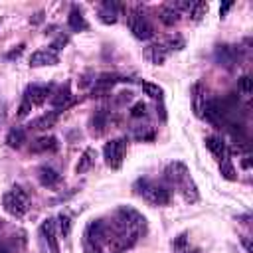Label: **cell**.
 Wrapping results in <instances>:
<instances>
[{
	"label": "cell",
	"mask_w": 253,
	"mask_h": 253,
	"mask_svg": "<svg viewBox=\"0 0 253 253\" xmlns=\"http://www.w3.org/2000/svg\"><path fill=\"white\" fill-rule=\"evenodd\" d=\"M22 51H24V43H20V45H16L14 49H10V51L6 53V57H8V59H14V57H20V55H22Z\"/></svg>",
	"instance_id": "8d00e7d4"
},
{
	"label": "cell",
	"mask_w": 253,
	"mask_h": 253,
	"mask_svg": "<svg viewBox=\"0 0 253 253\" xmlns=\"http://www.w3.org/2000/svg\"><path fill=\"white\" fill-rule=\"evenodd\" d=\"M215 59L225 67H231L235 63V49L229 45H219L215 49Z\"/></svg>",
	"instance_id": "ac0fdd59"
},
{
	"label": "cell",
	"mask_w": 253,
	"mask_h": 253,
	"mask_svg": "<svg viewBox=\"0 0 253 253\" xmlns=\"http://www.w3.org/2000/svg\"><path fill=\"white\" fill-rule=\"evenodd\" d=\"M180 188H182V194H184V198H186V202H196L200 196H198V190H196V184L192 182V178H186L182 184H180Z\"/></svg>",
	"instance_id": "cb8c5ba5"
},
{
	"label": "cell",
	"mask_w": 253,
	"mask_h": 253,
	"mask_svg": "<svg viewBox=\"0 0 253 253\" xmlns=\"http://www.w3.org/2000/svg\"><path fill=\"white\" fill-rule=\"evenodd\" d=\"M134 136H136L138 140H152V138H154V130H152L150 126H146V128H138V130L134 132Z\"/></svg>",
	"instance_id": "f546056e"
},
{
	"label": "cell",
	"mask_w": 253,
	"mask_h": 253,
	"mask_svg": "<svg viewBox=\"0 0 253 253\" xmlns=\"http://www.w3.org/2000/svg\"><path fill=\"white\" fill-rule=\"evenodd\" d=\"M117 4L115 2H105L103 8L99 10V20L103 24H115L117 22Z\"/></svg>",
	"instance_id": "44dd1931"
},
{
	"label": "cell",
	"mask_w": 253,
	"mask_h": 253,
	"mask_svg": "<svg viewBox=\"0 0 253 253\" xmlns=\"http://www.w3.org/2000/svg\"><path fill=\"white\" fill-rule=\"evenodd\" d=\"M55 223L59 225V233H61L63 237H67L69 231H71V219H69V215H67V213H61Z\"/></svg>",
	"instance_id": "83f0119b"
},
{
	"label": "cell",
	"mask_w": 253,
	"mask_h": 253,
	"mask_svg": "<svg viewBox=\"0 0 253 253\" xmlns=\"http://www.w3.org/2000/svg\"><path fill=\"white\" fill-rule=\"evenodd\" d=\"M0 253H8V249H6L4 245H0Z\"/></svg>",
	"instance_id": "ab89813d"
},
{
	"label": "cell",
	"mask_w": 253,
	"mask_h": 253,
	"mask_svg": "<svg viewBox=\"0 0 253 253\" xmlns=\"http://www.w3.org/2000/svg\"><path fill=\"white\" fill-rule=\"evenodd\" d=\"M206 146H208V150H210L213 156H217L219 160L225 158V154H227L225 142H223L219 136H208V138H206Z\"/></svg>",
	"instance_id": "e0dca14e"
},
{
	"label": "cell",
	"mask_w": 253,
	"mask_h": 253,
	"mask_svg": "<svg viewBox=\"0 0 253 253\" xmlns=\"http://www.w3.org/2000/svg\"><path fill=\"white\" fill-rule=\"evenodd\" d=\"M142 91H144L148 97H152V99H160V97H162V89H160L158 85L150 83V81H142Z\"/></svg>",
	"instance_id": "4316f807"
},
{
	"label": "cell",
	"mask_w": 253,
	"mask_h": 253,
	"mask_svg": "<svg viewBox=\"0 0 253 253\" xmlns=\"http://www.w3.org/2000/svg\"><path fill=\"white\" fill-rule=\"evenodd\" d=\"M59 61L57 53L51 49H38L30 55V65L32 67H43V65H55Z\"/></svg>",
	"instance_id": "52a82bcc"
},
{
	"label": "cell",
	"mask_w": 253,
	"mask_h": 253,
	"mask_svg": "<svg viewBox=\"0 0 253 253\" xmlns=\"http://www.w3.org/2000/svg\"><path fill=\"white\" fill-rule=\"evenodd\" d=\"M40 233H42L43 241L47 243L49 253H59V245H57V237H55V219L53 217H47V219L42 221Z\"/></svg>",
	"instance_id": "8992f818"
},
{
	"label": "cell",
	"mask_w": 253,
	"mask_h": 253,
	"mask_svg": "<svg viewBox=\"0 0 253 253\" xmlns=\"http://www.w3.org/2000/svg\"><path fill=\"white\" fill-rule=\"evenodd\" d=\"M95 156H97L95 148H85V150H83V154H81V158H79V162H77V166H75L77 174H85V172L93 166Z\"/></svg>",
	"instance_id": "d6986e66"
},
{
	"label": "cell",
	"mask_w": 253,
	"mask_h": 253,
	"mask_svg": "<svg viewBox=\"0 0 253 253\" xmlns=\"http://www.w3.org/2000/svg\"><path fill=\"white\" fill-rule=\"evenodd\" d=\"M51 105H53L55 113H61V111H65L67 107H71V105H73V95L69 93L67 85H65V87H61V89L51 97Z\"/></svg>",
	"instance_id": "7c38bea8"
},
{
	"label": "cell",
	"mask_w": 253,
	"mask_h": 253,
	"mask_svg": "<svg viewBox=\"0 0 253 253\" xmlns=\"http://www.w3.org/2000/svg\"><path fill=\"white\" fill-rule=\"evenodd\" d=\"M83 249H85V253H103L97 243H91V241H87V239L83 241Z\"/></svg>",
	"instance_id": "e575fe53"
},
{
	"label": "cell",
	"mask_w": 253,
	"mask_h": 253,
	"mask_svg": "<svg viewBox=\"0 0 253 253\" xmlns=\"http://www.w3.org/2000/svg\"><path fill=\"white\" fill-rule=\"evenodd\" d=\"M32 152H55L57 150V138L55 136H40L34 144H32V148H30Z\"/></svg>",
	"instance_id": "5bb4252c"
},
{
	"label": "cell",
	"mask_w": 253,
	"mask_h": 253,
	"mask_svg": "<svg viewBox=\"0 0 253 253\" xmlns=\"http://www.w3.org/2000/svg\"><path fill=\"white\" fill-rule=\"evenodd\" d=\"M158 18H160V22H162V24H166V26H174V24L180 20V12H178V10H174L170 4H166V6H162V8H160Z\"/></svg>",
	"instance_id": "ffe728a7"
},
{
	"label": "cell",
	"mask_w": 253,
	"mask_h": 253,
	"mask_svg": "<svg viewBox=\"0 0 253 253\" xmlns=\"http://www.w3.org/2000/svg\"><path fill=\"white\" fill-rule=\"evenodd\" d=\"M24 142H26V130H24L22 126H14V128L8 130V134H6V144H8L10 148H20Z\"/></svg>",
	"instance_id": "2e32d148"
},
{
	"label": "cell",
	"mask_w": 253,
	"mask_h": 253,
	"mask_svg": "<svg viewBox=\"0 0 253 253\" xmlns=\"http://www.w3.org/2000/svg\"><path fill=\"white\" fill-rule=\"evenodd\" d=\"M206 12H208V4L206 2H194L192 8H190V14H192L194 20H200Z\"/></svg>",
	"instance_id": "f1b7e54d"
},
{
	"label": "cell",
	"mask_w": 253,
	"mask_h": 253,
	"mask_svg": "<svg viewBox=\"0 0 253 253\" xmlns=\"http://www.w3.org/2000/svg\"><path fill=\"white\" fill-rule=\"evenodd\" d=\"M239 89H241L245 95L251 93V77H249V75H243V77H241V81H239Z\"/></svg>",
	"instance_id": "1f68e13d"
},
{
	"label": "cell",
	"mask_w": 253,
	"mask_h": 253,
	"mask_svg": "<svg viewBox=\"0 0 253 253\" xmlns=\"http://www.w3.org/2000/svg\"><path fill=\"white\" fill-rule=\"evenodd\" d=\"M231 6H233V4H231V2H225V4H223V6H221V8H219V16H225V14H227V10H229V8H231Z\"/></svg>",
	"instance_id": "74e56055"
},
{
	"label": "cell",
	"mask_w": 253,
	"mask_h": 253,
	"mask_svg": "<svg viewBox=\"0 0 253 253\" xmlns=\"http://www.w3.org/2000/svg\"><path fill=\"white\" fill-rule=\"evenodd\" d=\"M164 174H166V178H168L170 182H174V184H178V186H180L186 178H190L188 168H186V164H182V162H170V164L166 166Z\"/></svg>",
	"instance_id": "30bf717a"
},
{
	"label": "cell",
	"mask_w": 253,
	"mask_h": 253,
	"mask_svg": "<svg viewBox=\"0 0 253 253\" xmlns=\"http://www.w3.org/2000/svg\"><path fill=\"white\" fill-rule=\"evenodd\" d=\"M38 180H40L42 186L49 188V186H55V184L59 182V174H57V170L51 168V166H42V168L38 170Z\"/></svg>",
	"instance_id": "9a60e30c"
},
{
	"label": "cell",
	"mask_w": 253,
	"mask_h": 253,
	"mask_svg": "<svg viewBox=\"0 0 253 253\" xmlns=\"http://www.w3.org/2000/svg\"><path fill=\"white\" fill-rule=\"evenodd\" d=\"M55 121H57V113H55V111H53V113H45V115H42L40 119L34 121V128H38V130H47V128H51V126L55 125Z\"/></svg>",
	"instance_id": "603a6c76"
},
{
	"label": "cell",
	"mask_w": 253,
	"mask_h": 253,
	"mask_svg": "<svg viewBox=\"0 0 253 253\" xmlns=\"http://www.w3.org/2000/svg\"><path fill=\"white\" fill-rule=\"evenodd\" d=\"M113 253H119V251H113Z\"/></svg>",
	"instance_id": "60d3db41"
},
{
	"label": "cell",
	"mask_w": 253,
	"mask_h": 253,
	"mask_svg": "<svg viewBox=\"0 0 253 253\" xmlns=\"http://www.w3.org/2000/svg\"><path fill=\"white\" fill-rule=\"evenodd\" d=\"M166 45H162V43H152V45H148L146 49H144V55H146V59L150 61V63H154V65H160L164 59H166Z\"/></svg>",
	"instance_id": "4fadbf2b"
},
{
	"label": "cell",
	"mask_w": 253,
	"mask_h": 253,
	"mask_svg": "<svg viewBox=\"0 0 253 253\" xmlns=\"http://www.w3.org/2000/svg\"><path fill=\"white\" fill-rule=\"evenodd\" d=\"M130 32L136 40H148L152 38V26L140 12H132L130 16Z\"/></svg>",
	"instance_id": "5b68a950"
},
{
	"label": "cell",
	"mask_w": 253,
	"mask_h": 253,
	"mask_svg": "<svg viewBox=\"0 0 253 253\" xmlns=\"http://www.w3.org/2000/svg\"><path fill=\"white\" fill-rule=\"evenodd\" d=\"M30 111H32V103L24 97V99H22V103H20V107H18V115H20V117H26Z\"/></svg>",
	"instance_id": "d6a6232c"
},
{
	"label": "cell",
	"mask_w": 253,
	"mask_h": 253,
	"mask_svg": "<svg viewBox=\"0 0 253 253\" xmlns=\"http://www.w3.org/2000/svg\"><path fill=\"white\" fill-rule=\"evenodd\" d=\"M192 109H194V115L198 119L204 117V109H206V89L202 83H196L192 87Z\"/></svg>",
	"instance_id": "9c48e42d"
},
{
	"label": "cell",
	"mask_w": 253,
	"mask_h": 253,
	"mask_svg": "<svg viewBox=\"0 0 253 253\" xmlns=\"http://www.w3.org/2000/svg\"><path fill=\"white\" fill-rule=\"evenodd\" d=\"M182 45H184V40H182V38H170L166 51H168V49H182Z\"/></svg>",
	"instance_id": "836d02e7"
},
{
	"label": "cell",
	"mask_w": 253,
	"mask_h": 253,
	"mask_svg": "<svg viewBox=\"0 0 253 253\" xmlns=\"http://www.w3.org/2000/svg\"><path fill=\"white\" fill-rule=\"evenodd\" d=\"M125 148H126V140H125V138L109 140V142L103 146V158H105L107 166H111V168H121L123 158H125Z\"/></svg>",
	"instance_id": "277c9868"
},
{
	"label": "cell",
	"mask_w": 253,
	"mask_h": 253,
	"mask_svg": "<svg viewBox=\"0 0 253 253\" xmlns=\"http://www.w3.org/2000/svg\"><path fill=\"white\" fill-rule=\"evenodd\" d=\"M219 172H221V176H223L225 180H235V168H233V164H231L229 158H223V160H221Z\"/></svg>",
	"instance_id": "484cf974"
},
{
	"label": "cell",
	"mask_w": 253,
	"mask_h": 253,
	"mask_svg": "<svg viewBox=\"0 0 253 253\" xmlns=\"http://www.w3.org/2000/svg\"><path fill=\"white\" fill-rule=\"evenodd\" d=\"M144 113H146V105L142 103V101H136L132 107H130V115L136 119V117H144Z\"/></svg>",
	"instance_id": "4dcf8cb0"
},
{
	"label": "cell",
	"mask_w": 253,
	"mask_h": 253,
	"mask_svg": "<svg viewBox=\"0 0 253 253\" xmlns=\"http://www.w3.org/2000/svg\"><path fill=\"white\" fill-rule=\"evenodd\" d=\"M105 121H107V113L101 109V111H97L95 115H93V119H91V125H93V132L95 134H99L101 130H103V126H105Z\"/></svg>",
	"instance_id": "d4e9b609"
},
{
	"label": "cell",
	"mask_w": 253,
	"mask_h": 253,
	"mask_svg": "<svg viewBox=\"0 0 253 253\" xmlns=\"http://www.w3.org/2000/svg\"><path fill=\"white\" fill-rule=\"evenodd\" d=\"M105 237H107V227H105V223H103L101 219H95V221H91V223L87 225V229H85V239H87V241L99 245Z\"/></svg>",
	"instance_id": "8fae6325"
},
{
	"label": "cell",
	"mask_w": 253,
	"mask_h": 253,
	"mask_svg": "<svg viewBox=\"0 0 253 253\" xmlns=\"http://www.w3.org/2000/svg\"><path fill=\"white\" fill-rule=\"evenodd\" d=\"M186 237H188L186 233H180V235H178V237H176V239L172 241V247H174L176 251H180V249H182V247L186 245Z\"/></svg>",
	"instance_id": "d590c367"
},
{
	"label": "cell",
	"mask_w": 253,
	"mask_h": 253,
	"mask_svg": "<svg viewBox=\"0 0 253 253\" xmlns=\"http://www.w3.org/2000/svg\"><path fill=\"white\" fill-rule=\"evenodd\" d=\"M136 194H140L146 202L154 204V206H166L170 202V194L166 188L158 186V184H152L148 180H138L136 182Z\"/></svg>",
	"instance_id": "7a4b0ae2"
},
{
	"label": "cell",
	"mask_w": 253,
	"mask_h": 253,
	"mask_svg": "<svg viewBox=\"0 0 253 253\" xmlns=\"http://www.w3.org/2000/svg\"><path fill=\"white\" fill-rule=\"evenodd\" d=\"M144 221H146L144 215L130 206H121L117 210V225H119L121 233H125V231L140 233V229L144 227Z\"/></svg>",
	"instance_id": "6da1fadb"
},
{
	"label": "cell",
	"mask_w": 253,
	"mask_h": 253,
	"mask_svg": "<svg viewBox=\"0 0 253 253\" xmlns=\"http://www.w3.org/2000/svg\"><path fill=\"white\" fill-rule=\"evenodd\" d=\"M2 206H4L6 213H10L12 217H22L28 211V196L22 192L20 186H16L12 192H6L4 194Z\"/></svg>",
	"instance_id": "3957f363"
},
{
	"label": "cell",
	"mask_w": 253,
	"mask_h": 253,
	"mask_svg": "<svg viewBox=\"0 0 253 253\" xmlns=\"http://www.w3.org/2000/svg\"><path fill=\"white\" fill-rule=\"evenodd\" d=\"M47 95H49V87L47 85H40V83H32V85H28V89H26V99L32 103V105H42L45 99H47Z\"/></svg>",
	"instance_id": "ba28073f"
},
{
	"label": "cell",
	"mask_w": 253,
	"mask_h": 253,
	"mask_svg": "<svg viewBox=\"0 0 253 253\" xmlns=\"http://www.w3.org/2000/svg\"><path fill=\"white\" fill-rule=\"evenodd\" d=\"M67 24H69V28H71L73 32H81V30L87 28V22H85L83 14H81L77 8H73V10L69 12V16H67Z\"/></svg>",
	"instance_id": "7402d4cb"
},
{
	"label": "cell",
	"mask_w": 253,
	"mask_h": 253,
	"mask_svg": "<svg viewBox=\"0 0 253 253\" xmlns=\"http://www.w3.org/2000/svg\"><path fill=\"white\" fill-rule=\"evenodd\" d=\"M42 16H43V14H42V12H38L34 18H30V24H40V22H42Z\"/></svg>",
	"instance_id": "f35d334b"
}]
</instances>
